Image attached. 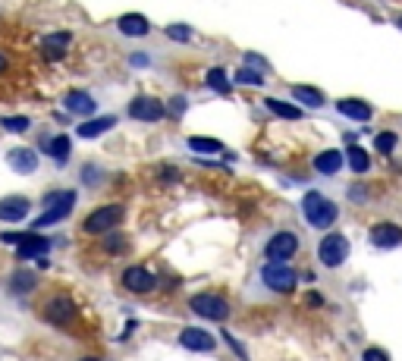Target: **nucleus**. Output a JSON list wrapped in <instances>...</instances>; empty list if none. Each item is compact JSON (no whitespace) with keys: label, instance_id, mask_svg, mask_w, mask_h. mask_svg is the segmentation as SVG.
Listing matches in <instances>:
<instances>
[{"label":"nucleus","instance_id":"dca6fc26","mask_svg":"<svg viewBox=\"0 0 402 361\" xmlns=\"http://www.w3.org/2000/svg\"><path fill=\"white\" fill-rule=\"evenodd\" d=\"M6 164L16 173H32V170H38V154L32 148H13L6 154Z\"/></svg>","mask_w":402,"mask_h":361},{"label":"nucleus","instance_id":"20e7f679","mask_svg":"<svg viewBox=\"0 0 402 361\" xmlns=\"http://www.w3.org/2000/svg\"><path fill=\"white\" fill-rule=\"evenodd\" d=\"M0 239H4L6 245H19V248H16L19 258H38V255H45V251L50 248V242L45 239V236H38V233H4Z\"/></svg>","mask_w":402,"mask_h":361},{"label":"nucleus","instance_id":"2eb2a0df","mask_svg":"<svg viewBox=\"0 0 402 361\" xmlns=\"http://www.w3.org/2000/svg\"><path fill=\"white\" fill-rule=\"evenodd\" d=\"M28 201L26 198H19V195H13V198H4L0 201V220H6V223H16V220H26L28 217Z\"/></svg>","mask_w":402,"mask_h":361},{"label":"nucleus","instance_id":"5701e85b","mask_svg":"<svg viewBox=\"0 0 402 361\" xmlns=\"http://www.w3.org/2000/svg\"><path fill=\"white\" fill-rule=\"evenodd\" d=\"M346 161H349V167H352V173H368V170H371V157H368V151L358 148V144H349Z\"/></svg>","mask_w":402,"mask_h":361},{"label":"nucleus","instance_id":"a211bd4d","mask_svg":"<svg viewBox=\"0 0 402 361\" xmlns=\"http://www.w3.org/2000/svg\"><path fill=\"white\" fill-rule=\"evenodd\" d=\"M336 110H340L342 117L355 120V122H368L371 120V104H364V101H358V98H342L340 104H336Z\"/></svg>","mask_w":402,"mask_h":361},{"label":"nucleus","instance_id":"7ed1b4c3","mask_svg":"<svg viewBox=\"0 0 402 361\" xmlns=\"http://www.w3.org/2000/svg\"><path fill=\"white\" fill-rule=\"evenodd\" d=\"M45 214L35 220V229L38 227H54V223H60L63 217L72 211V205H76V192H50L45 198Z\"/></svg>","mask_w":402,"mask_h":361},{"label":"nucleus","instance_id":"ddd939ff","mask_svg":"<svg viewBox=\"0 0 402 361\" xmlns=\"http://www.w3.org/2000/svg\"><path fill=\"white\" fill-rule=\"evenodd\" d=\"M179 345H186L189 352H214V349H217V345H214V336L204 333V330H195V327L182 330Z\"/></svg>","mask_w":402,"mask_h":361},{"label":"nucleus","instance_id":"7c9ffc66","mask_svg":"<svg viewBox=\"0 0 402 361\" xmlns=\"http://www.w3.org/2000/svg\"><path fill=\"white\" fill-rule=\"evenodd\" d=\"M28 126H32L28 117H4V129H6V132H26Z\"/></svg>","mask_w":402,"mask_h":361},{"label":"nucleus","instance_id":"bb28decb","mask_svg":"<svg viewBox=\"0 0 402 361\" xmlns=\"http://www.w3.org/2000/svg\"><path fill=\"white\" fill-rule=\"evenodd\" d=\"M45 151L50 157H54V161H67L69 157V135H54V139H50L48 144H45Z\"/></svg>","mask_w":402,"mask_h":361},{"label":"nucleus","instance_id":"f3484780","mask_svg":"<svg viewBox=\"0 0 402 361\" xmlns=\"http://www.w3.org/2000/svg\"><path fill=\"white\" fill-rule=\"evenodd\" d=\"M120 32L129 35V38H145V35L151 32V23L142 16V13H126V16H120Z\"/></svg>","mask_w":402,"mask_h":361},{"label":"nucleus","instance_id":"e433bc0d","mask_svg":"<svg viewBox=\"0 0 402 361\" xmlns=\"http://www.w3.org/2000/svg\"><path fill=\"white\" fill-rule=\"evenodd\" d=\"M4 69H6V57L0 54V72H4Z\"/></svg>","mask_w":402,"mask_h":361},{"label":"nucleus","instance_id":"f704fd0d","mask_svg":"<svg viewBox=\"0 0 402 361\" xmlns=\"http://www.w3.org/2000/svg\"><path fill=\"white\" fill-rule=\"evenodd\" d=\"M226 343L233 345V352H236L239 358H248V355H245V349H242V345H239V343H236V339H233V336H226Z\"/></svg>","mask_w":402,"mask_h":361},{"label":"nucleus","instance_id":"1a4fd4ad","mask_svg":"<svg viewBox=\"0 0 402 361\" xmlns=\"http://www.w3.org/2000/svg\"><path fill=\"white\" fill-rule=\"evenodd\" d=\"M346 255H349V242H346V236H324L318 245V258L324 261L327 267H340L342 261H346Z\"/></svg>","mask_w":402,"mask_h":361},{"label":"nucleus","instance_id":"c756f323","mask_svg":"<svg viewBox=\"0 0 402 361\" xmlns=\"http://www.w3.org/2000/svg\"><path fill=\"white\" fill-rule=\"evenodd\" d=\"M236 82L239 85H255V88H258V85L264 82V76H261V72H255V69H239L236 72Z\"/></svg>","mask_w":402,"mask_h":361},{"label":"nucleus","instance_id":"b1692460","mask_svg":"<svg viewBox=\"0 0 402 361\" xmlns=\"http://www.w3.org/2000/svg\"><path fill=\"white\" fill-rule=\"evenodd\" d=\"M267 110L277 113V117H283V120H302V107L286 104V101H277V98H267Z\"/></svg>","mask_w":402,"mask_h":361},{"label":"nucleus","instance_id":"2f4dec72","mask_svg":"<svg viewBox=\"0 0 402 361\" xmlns=\"http://www.w3.org/2000/svg\"><path fill=\"white\" fill-rule=\"evenodd\" d=\"M167 38H173V41H189V38H192V32H189L186 25H167Z\"/></svg>","mask_w":402,"mask_h":361},{"label":"nucleus","instance_id":"9b49d317","mask_svg":"<svg viewBox=\"0 0 402 361\" xmlns=\"http://www.w3.org/2000/svg\"><path fill=\"white\" fill-rule=\"evenodd\" d=\"M123 286L133 292H151L155 289V273L148 267H126L123 270Z\"/></svg>","mask_w":402,"mask_h":361},{"label":"nucleus","instance_id":"412c9836","mask_svg":"<svg viewBox=\"0 0 402 361\" xmlns=\"http://www.w3.org/2000/svg\"><path fill=\"white\" fill-rule=\"evenodd\" d=\"M63 104H67V110H72V113H82V117H89V113H94V98H91V95H85V91H69Z\"/></svg>","mask_w":402,"mask_h":361},{"label":"nucleus","instance_id":"f8f14e48","mask_svg":"<svg viewBox=\"0 0 402 361\" xmlns=\"http://www.w3.org/2000/svg\"><path fill=\"white\" fill-rule=\"evenodd\" d=\"M371 245H377V248H396V245H402V229L396 223H377L371 229Z\"/></svg>","mask_w":402,"mask_h":361},{"label":"nucleus","instance_id":"aec40b11","mask_svg":"<svg viewBox=\"0 0 402 361\" xmlns=\"http://www.w3.org/2000/svg\"><path fill=\"white\" fill-rule=\"evenodd\" d=\"M113 126H116V117H98V120L82 122V126H79V135H82V139H98V135H104L107 129H113Z\"/></svg>","mask_w":402,"mask_h":361},{"label":"nucleus","instance_id":"39448f33","mask_svg":"<svg viewBox=\"0 0 402 361\" xmlns=\"http://www.w3.org/2000/svg\"><path fill=\"white\" fill-rule=\"evenodd\" d=\"M192 311L208 317V321H226V317H230V305H226V299H220V295L201 292L192 299Z\"/></svg>","mask_w":402,"mask_h":361},{"label":"nucleus","instance_id":"f257e3e1","mask_svg":"<svg viewBox=\"0 0 402 361\" xmlns=\"http://www.w3.org/2000/svg\"><path fill=\"white\" fill-rule=\"evenodd\" d=\"M302 211H305V220H308L311 227H318V229H327L336 220V214H340L333 201H327L320 192H308V195H305Z\"/></svg>","mask_w":402,"mask_h":361},{"label":"nucleus","instance_id":"4c0bfd02","mask_svg":"<svg viewBox=\"0 0 402 361\" xmlns=\"http://www.w3.org/2000/svg\"><path fill=\"white\" fill-rule=\"evenodd\" d=\"M396 25H399V28H402V16H399V19H396Z\"/></svg>","mask_w":402,"mask_h":361},{"label":"nucleus","instance_id":"473e14b6","mask_svg":"<svg viewBox=\"0 0 402 361\" xmlns=\"http://www.w3.org/2000/svg\"><path fill=\"white\" fill-rule=\"evenodd\" d=\"M104 248L111 251V255H120V251L126 248V239H123V236H107V239H104Z\"/></svg>","mask_w":402,"mask_h":361},{"label":"nucleus","instance_id":"6e6552de","mask_svg":"<svg viewBox=\"0 0 402 361\" xmlns=\"http://www.w3.org/2000/svg\"><path fill=\"white\" fill-rule=\"evenodd\" d=\"M164 113H167V107L151 95H138V98H133V104H129V117L138 122H157V120H164Z\"/></svg>","mask_w":402,"mask_h":361},{"label":"nucleus","instance_id":"f03ea898","mask_svg":"<svg viewBox=\"0 0 402 361\" xmlns=\"http://www.w3.org/2000/svg\"><path fill=\"white\" fill-rule=\"evenodd\" d=\"M123 217H126V207H123V205H104V207H98V211H91L89 217H85L82 229H85L89 236L111 233L113 227H120Z\"/></svg>","mask_w":402,"mask_h":361},{"label":"nucleus","instance_id":"cd10ccee","mask_svg":"<svg viewBox=\"0 0 402 361\" xmlns=\"http://www.w3.org/2000/svg\"><path fill=\"white\" fill-rule=\"evenodd\" d=\"M189 148H192L195 154H217L223 144L217 139H208V135H192V139H189Z\"/></svg>","mask_w":402,"mask_h":361},{"label":"nucleus","instance_id":"9d476101","mask_svg":"<svg viewBox=\"0 0 402 361\" xmlns=\"http://www.w3.org/2000/svg\"><path fill=\"white\" fill-rule=\"evenodd\" d=\"M296 251H298V239L292 233L270 236V242H267V258H270V261H289Z\"/></svg>","mask_w":402,"mask_h":361},{"label":"nucleus","instance_id":"58836bf2","mask_svg":"<svg viewBox=\"0 0 402 361\" xmlns=\"http://www.w3.org/2000/svg\"><path fill=\"white\" fill-rule=\"evenodd\" d=\"M82 361H101V358H82Z\"/></svg>","mask_w":402,"mask_h":361},{"label":"nucleus","instance_id":"6ab92c4d","mask_svg":"<svg viewBox=\"0 0 402 361\" xmlns=\"http://www.w3.org/2000/svg\"><path fill=\"white\" fill-rule=\"evenodd\" d=\"M314 170L324 173V176H333V173L342 170V154L340 151H320V154L314 157Z\"/></svg>","mask_w":402,"mask_h":361},{"label":"nucleus","instance_id":"393cba45","mask_svg":"<svg viewBox=\"0 0 402 361\" xmlns=\"http://www.w3.org/2000/svg\"><path fill=\"white\" fill-rule=\"evenodd\" d=\"M292 98L302 101L305 107H324V95H320L318 88H311V85H296V88H292Z\"/></svg>","mask_w":402,"mask_h":361},{"label":"nucleus","instance_id":"a878e982","mask_svg":"<svg viewBox=\"0 0 402 361\" xmlns=\"http://www.w3.org/2000/svg\"><path fill=\"white\" fill-rule=\"evenodd\" d=\"M204 85L214 88V91H220V95H226V91H230V76H226V69H220V67H211L208 76H204Z\"/></svg>","mask_w":402,"mask_h":361},{"label":"nucleus","instance_id":"4468645a","mask_svg":"<svg viewBox=\"0 0 402 361\" xmlns=\"http://www.w3.org/2000/svg\"><path fill=\"white\" fill-rule=\"evenodd\" d=\"M69 41H72L69 32H54V35H48V38L41 41V54H45V60H50V63L60 60V57L67 54Z\"/></svg>","mask_w":402,"mask_h":361},{"label":"nucleus","instance_id":"423d86ee","mask_svg":"<svg viewBox=\"0 0 402 361\" xmlns=\"http://www.w3.org/2000/svg\"><path fill=\"white\" fill-rule=\"evenodd\" d=\"M261 277H264V283L274 289V292H292V289H296V270H292V267H286L283 261H270L267 267H264V273H261Z\"/></svg>","mask_w":402,"mask_h":361},{"label":"nucleus","instance_id":"c85d7f7f","mask_svg":"<svg viewBox=\"0 0 402 361\" xmlns=\"http://www.w3.org/2000/svg\"><path fill=\"white\" fill-rule=\"evenodd\" d=\"M374 144H377L380 154H393V151H396V144H399V139H396V132H380L377 139H374Z\"/></svg>","mask_w":402,"mask_h":361},{"label":"nucleus","instance_id":"72a5a7b5","mask_svg":"<svg viewBox=\"0 0 402 361\" xmlns=\"http://www.w3.org/2000/svg\"><path fill=\"white\" fill-rule=\"evenodd\" d=\"M362 361H390V358H386V355H384V352H380V349H364Z\"/></svg>","mask_w":402,"mask_h":361},{"label":"nucleus","instance_id":"4be33fe9","mask_svg":"<svg viewBox=\"0 0 402 361\" xmlns=\"http://www.w3.org/2000/svg\"><path fill=\"white\" fill-rule=\"evenodd\" d=\"M35 286H38V277H35L32 270H16L13 273V280H10L13 295H26V292H32Z\"/></svg>","mask_w":402,"mask_h":361},{"label":"nucleus","instance_id":"c9c22d12","mask_svg":"<svg viewBox=\"0 0 402 361\" xmlns=\"http://www.w3.org/2000/svg\"><path fill=\"white\" fill-rule=\"evenodd\" d=\"M170 110H173V113H182V110H186V101H182V98H173V101H170Z\"/></svg>","mask_w":402,"mask_h":361},{"label":"nucleus","instance_id":"0eeeda50","mask_svg":"<svg viewBox=\"0 0 402 361\" xmlns=\"http://www.w3.org/2000/svg\"><path fill=\"white\" fill-rule=\"evenodd\" d=\"M45 321H50L54 327H69L76 321V305H72L69 295H54L45 305Z\"/></svg>","mask_w":402,"mask_h":361}]
</instances>
